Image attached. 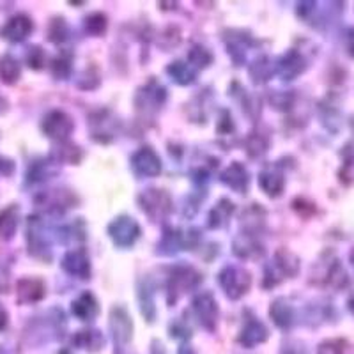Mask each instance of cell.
Returning a JSON list of instances; mask_svg holds the SVG:
<instances>
[{"mask_svg": "<svg viewBox=\"0 0 354 354\" xmlns=\"http://www.w3.org/2000/svg\"><path fill=\"white\" fill-rule=\"evenodd\" d=\"M110 234L119 245H131L138 238V225L131 218H119L110 227Z\"/></svg>", "mask_w": 354, "mask_h": 354, "instance_id": "cell-1", "label": "cell"}, {"mask_svg": "<svg viewBox=\"0 0 354 354\" xmlns=\"http://www.w3.org/2000/svg\"><path fill=\"white\" fill-rule=\"evenodd\" d=\"M195 312H197L198 319H201L205 328L214 326L218 310L214 301L211 299V296H201V298H197V301H195Z\"/></svg>", "mask_w": 354, "mask_h": 354, "instance_id": "cell-2", "label": "cell"}, {"mask_svg": "<svg viewBox=\"0 0 354 354\" xmlns=\"http://www.w3.org/2000/svg\"><path fill=\"white\" fill-rule=\"evenodd\" d=\"M133 161H135V169L140 174H145V176H154V174L160 172V160H158L153 151H140L138 154H135Z\"/></svg>", "mask_w": 354, "mask_h": 354, "instance_id": "cell-3", "label": "cell"}, {"mask_svg": "<svg viewBox=\"0 0 354 354\" xmlns=\"http://www.w3.org/2000/svg\"><path fill=\"white\" fill-rule=\"evenodd\" d=\"M266 337H268V331H266V328L262 326L261 322L254 321L248 328H246L245 331H243V335L239 340H241L245 346H255V344H261L262 340H266Z\"/></svg>", "mask_w": 354, "mask_h": 354, "instance_id": "cell-4", "label": "cell"}, {"mask_svg": "<svg viewBox=\"0 0 354 354\" xmlns=\"http://www.w3.org/2000/svg\"><path fill=\"white\" fill-rule=\"evenodd\" d=\"M75 314L78 315V317H82L84 321H88V319L93 317V315H96L97 312V306H96V301H94L88 294H84L80 299H78L77 303H75Z\"/></svg>", "mask_w": 354, "mask_h": 354, "instance_id": "cell-5", "label": "cell"}, {"mask_svg": "<svg viewBox=\"0 0 354 354\" xmlns=\"http://www.w3.org/2000/svg\"><path fill=\"white\" fill-rule=\"evenodd\" d=\"M319 354H344V342H340V340H328V342L321 344Z\"/></svg>", "mask_w": 354, "mask_h": 354, "instance_id": "cell-6", "label": "cell"}, {"mask_svg": "<svg viewBox=\"0 0 354 354\" xmlns=\"http://www.w3.org/2000/svg\"><path fill=\"white\" fill-rule=\"evenodd\" d=\"M349 308H351V312H353V314H354V296H353V298H351V301H349Z\"/></svg>", "mask_w": 354, "mask_h": 354, "instance_id": "cell-7", "label": "cell"}, {"mask_svg": "<svg viewBox=\"0 0 354 354\" xmlns=\"http://www.w3.org/2000/svg\"><path fill=\"white\" fill-rule=\"evenodd\" d=\"M179 354H192V351H189V349H186V347H183V349H181V353H179Z\"/></svg>", "mask_w": 354, "mask_h": 354, "instance_id": "cell-8", "label": "cell"}, {"mask_svg": "<svg viewBox=\"0 0 354 354\" xmlns=\"http://www.w3.org/2000/svg\"><path fill=\"white\" fill-rule=\"evenodd\" d=\"M351 261H353V266H354V252H353V254H351Z\"/></svg>", "mask_w": 354, "mask_h": 354, "instance_id": "cell-9", "label": "cell"}, {"mask_svg": "<svg viewBox=\"0 0 354 354\" xmlns=\"http://www.w3.org/2000/svg\"><path fill=\"white\" fill-rule=\"evenodd\" d=\"M353 128H354V119H353Z\"/></svg>", "mask_w": 354, "mask_h": 354, "instance_id": "cell-10", "label": "cell"}]
</instances>
